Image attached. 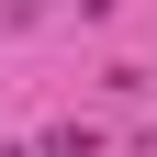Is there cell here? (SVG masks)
<instances>
[{"mask_svg": "<svg viewBox=\"0 0 157 157\" xmlns=\"http://www.w3.org/2000/svg\"><path fill=\"white\" fill-rule=\"evenodd\" d=\"M0 157H23V146H0Z\"/></svg>", "mask_w": 157, "mask_h": 157, "instance_id": "cell-1", "label": "cell"}]
</instances>
